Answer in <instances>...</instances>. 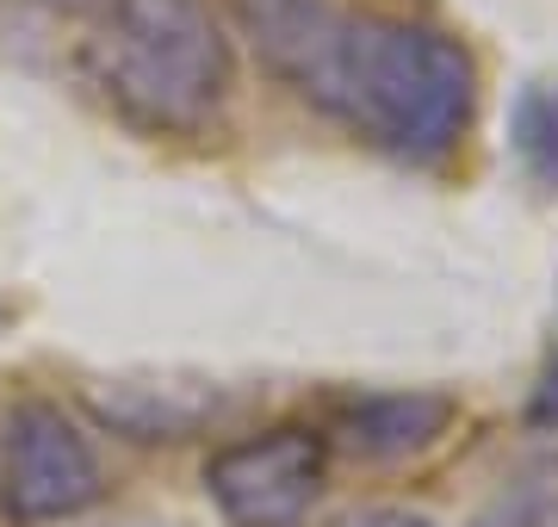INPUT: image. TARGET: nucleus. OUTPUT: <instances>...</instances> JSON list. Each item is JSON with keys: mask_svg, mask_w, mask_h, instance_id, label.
Listing matches in <instances>:
<instances>
[{"mask_svg": "<svg viewBox=\"0 0 558 527\" xmlns=\"http://www.w3.org/2000/svg\"><path fill=\"white\" fill-rule=\"evenodd\" d=\"M317 112L341 119L385 156L416 168L447 162L478 112V62L472 50L410 13H354L341 25Z\"/></svg>", "mask_w": 558, "mask_h": 527, "instance_id": "obj_1", "label": "nucleus"}, {"mask_svg": "<svg viewBox=\"0 0 558 527\" xmlns=\"http://www.w3.org/2000/svg\"><path fill=\"white\" fill-rule=\"evenodd\" d=\"M94 82L131 124L193 137L230 94V44L205 0H112V25L94 44Z\"/></svg>", "mask_w": 558, "mask_h": 527, "instance_id": "obj_2", "label": "nucleus"}, {"mask_svg": "<svg viewBox=\"0 0 558 527\" xmlns=\"http://www.w3.org/2000/svg\"><path fill=\"white\" fill-rule=\"evenodd\" d=\"M100 503V459L57 404H20L0 434V515L50 527Z\"/></svg>", "mask_w": 558, "mask_h": 527, "instance_id": "obj_3", "label": "nucleus"}, {"mask_svg": "<svg viewBox=\"0 0 558 527\" xmlns=\"http://www.w3.org/2000/svg\"><path fill=\"white\" fill-rule=\"evenodd\" d=\"M323 490V434L267 428L205 459V497L230 527H299Z\"/></svg>", "mask_w": 558, "mask_h": 527, "instance_id": "obj_4", "label": "nucleus"}, {"mask_svg": "<svg viewBox=\"0 0 558 527\" xmlns=\"http://www.w3.org/2000/svg\"><path fill=\"white\" fill-rule=\"evenodd\" d=\"M230 13L248 32L260 69L317 106L336 69L348 7L341 0H230Z\"/></svg>", "mask_w": 558, "mask_h": 527, "instance_id": "obj_5", "label": "nucleus"}, {"mask_svg": "<svg viewBox=\"0 0 558 527\" xmlns=\"http://www.w3.org/2000/svg\"><path fill=\"white\" fill-rule=\"evenodd\" d=\"M87 409L112 434H124V441L156 446V441L199 434L223 409V397H218V385H199V379H119V385L87 391Z\"/></svg>", "mask_w": 558, "mask_h": 527, "instance_id": "obj_6", "label": "nucleus"}, {"mask_svg": "<svg viewBox=\"0 0 558 527\" xmlns=\"http://www.w3.org/2000/svg\"><path fill=\"white\" fill-rule=\"evenodd\" d=\"M447 422H453V397L440 391H379L341 416V446L385 466V459H410L422 446H435Z\"/></svg>", "mask_w": 558, "mask_h": 527, "instance_id": "obj_7", "label": "nucleus"}, {"mask_svg": "<svg viewBox=\"0 0 558 527\" xmlns=\"http://www.w3.org/2000/svg\"><path fill=\"white\" fill-rule=\"evenodd\" d=\"M521 168L539 186H558V87H527L515 100V124H509Z\"/></svg>", "mask_w": 558, "mask_h": 527, "instance_id": "obj_8", "label": "nucleus"}, {"mask_svg": "<svg viewBox=\"0 0 558 527\" xmlns=\"http://www.w3.org/2000/svg\"><path fill=\"white\" fill-rule=\"evenodd\" d=\"M341 527H435V522H422L410 508H360V515H348Z\"/></svg>", "mask_w": 558, "mask_h": 527, "instance_id": "obj_9", "label": "nucleus"}, {"mask_svg": "<svg viewBox=\"0 0 558 527\" xmlns=\"http://www.w3.org/2000/svg\"><path fill=\"white\" fill-rule=\"evenodd\" d=\"M44 7H57V13H106L112 0H44Z\"/></svg>", "mask_w": 558, "mask_h": 527, "instance_id": "obj_10", "label": "nucleus"}]
</instances>
